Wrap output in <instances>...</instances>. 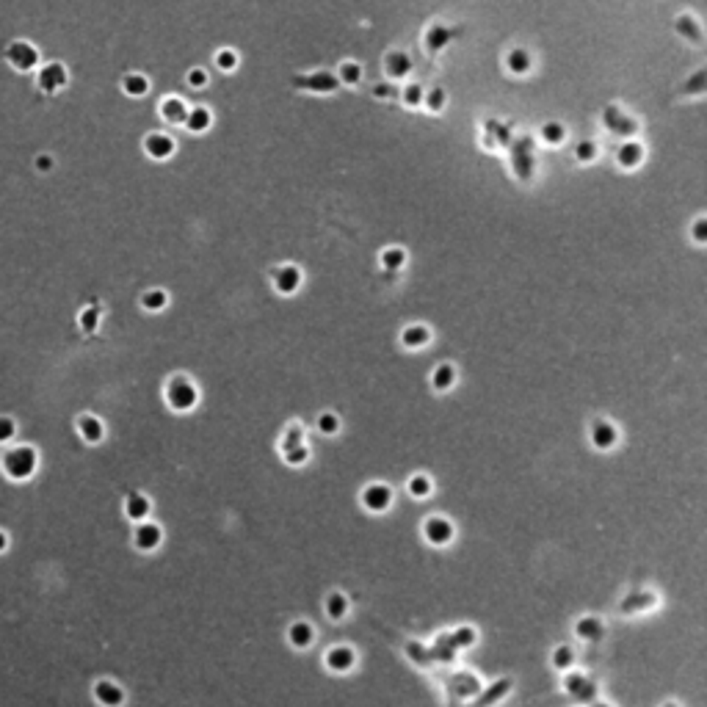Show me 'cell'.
<instances>
[{"mask_svg":"<svg viewBox=\"0 0 707 707\" xmlns=\"http://www.w3.org/2000/svg\"><path fill=\"white\" fill-rule=\"evenodd\" d=\"M0 467H3V476L8 481H31L39 470V450L34 445H8L0 456Z\"/></svg>","mask_w":707,"mask_h":707,"instance_id":"1","label":"cell"},{"mask_svg":"<svg viewBox=\"0 0 707 707\" xmlns=\"http://www.w3.org/2000/svg\"><path fill=\"white\" fill-rule=\"evenodd\" d=\"M3 58H6V64H8L14 72H20V75H31V72H36L39 64H42L39 47L34 42H28V39H14V42H8L6 44V50H3Z\"/></svg>","mask_w":707,"mask_h":707,"instance_id":"2","label":"cell"},{"mask_svg":"<svg viewBox=\"0 0 707 707\" xmlns=\"http://www.w3.org/2000/svg\"><path fill=\"white\" fill-rule=\"evenodd\" d=\"M166 400L175 412H188L196 406L199 400V390L196 384L188 379V376H175L169 384H166Z\"/></svg>","mask_w":707,"mask_h":707,"instance_id":"3","label":"cell"},{"mask_svg":"<svg viewBox=\"0 0 707 707\" xmlns=\"http://www.w3.org/2000/svg\"><path fill=\"white\" fill-rule=\"evenodd\" d=\"M69 83V72L61 61H47V64H39L36 69V86L42 88L44 94H58L64 91Z\"/></svg>","mask_w":707,"mask_h":707,"instance_id":"4","label":"cell"},{"mask_svg":"<svg viewBox=\"0 0 707 707\" xmlns=\"http://www.w3.org/2000/svg\"><path fill=\"white\" fill-rule=\"evenodd\" d=\"M161 541H163V530L161 525H155V523H138L135 530H133V544H135V550H141V553H152V550H158L161 547Z\"/></svg>","mask_w":707,"mask_h":707,"instance_id":"5","label":"cell"},{"mask_svg":"<svg viewBox=\"0 0 707 707\" xmlns=\"http://www.w3.org/2000/svg\"><path fill=\"white\" fill-rule=\"evenodd\" d=\"M362 506H365L368 511H376V514L387 511V509L393 506V489L387 484L365 486V489H362Z\"/></svg>","mask_w":707,"mask_h":707,"instance_id":"6","label":"cell"},{"mask_svg":"<svg viewBox=\"0 0 707 707\" xmlns=\"http://www.w3.org/2000/svg\"><path fill=\"white\" fill-rule=\"evenodd\" d=\"M91 694H94V702L102 707L125 705V688L119 682H114V680H97L94 688H91Z\"/></svg>","mask_w":707,"mask_h":707,"instance_id":"7","label":"cell"},{"mask_svg":"<svg viewBox=\"0 0 707 707\" xmlns=\"http://www.w3.org/2000/svg\"><path fill=\"white\" fill-rule=\"evenodd\" d=\"M175 138L169 135V133H149L147 138H144V152L149 155V158H155V161H166V158H172L175 155Z\"/></svg>","mask_w":707,"mask_h":707,"instance_id":"8","label":"cell"},{"mask_svg":"<svg viewBox=\"0 0 707 707\" xmlns=\"http://www.w3.org/2000/svg\"><path fill=\"white\" fill-rule=\"evenodd\" d=\"M423 536H426L429 544L445 547V544L453 541V525H450L445 517H429V520L423 523Z\"/></svg>","mask_w":707,"mask_h":707,"instance_id":"9","label":"cell"},{"mask_svg":"<svg viewBox=\"0 0 707 707\" xmlns=\"http://www.w3.org/2000/svg\"><path fill=\"white\" fill-rule=\"evenodd\" d=\"M299 285H302V268L299 265H279L276 271H274V288H276V293H282V296H290V293H296L299 290Z\"/></svg>","mask_w":707,"mask_h":707,"instance_id":"10","label":"cell"},{"mask_svg":"<svg viewBox=\"0 0 707 707\" xmlns=\"http://www.w3.org/2000/svg\"><path fill=\"white\" fill-rule=\"evenodd\" d=\"M75 429H78L81 440L88 442V445H100V442L105 440V426H102V420L97 415H81L78 423H75Z\"/></svg>","mask_w":707,"mask_h":707,"instance_id":"11","label":"cell"},{"mask_svg":"<svg viewBox=\"0 0 707 707\" xmlns=\"http://www.w3.org/2000/svg\"><path fill=\"white\" fill-rule=\"evenodd\" d=\"M354 663H356V652H354L351 647H332L329 652H326V666L332 668V671H337V674H346V671H351Z\"/></svg>","mask_w":707,"mask_h":707,"instance_id":"12","label":"cell"},{"mask_svg":"<svg viewBox=\"0 0 707 707\" xmlns=\"http://www.w3.org/2000/svg\"><path fill=\"white\" fill-rule=\"evenodd\" d=\"M149 511H152V503H149V497L144 492H130L125 497V514H128V520L144 523L149 517Z\"/></svg>","mask_w":707,"mask_h":707,"instance_id":"13","label":"cell"},{"mask_svg":"<svg viewBox=\"0 0 707 707\" xmlns=\"http://www.w3.org/2000/svg\"><path fill=\"white\" fill-rule=\"evenodd\" d=\"M591 442H594V447H600V450H611L619 442L617 426L608 423V420H597V423L591 426Z\"/></svg>","mask_w":707,"mask_h":707,"instance_id":"14","label":"cell"},{"mask_svg":"<svg viewBox=\"0 0 707 707\" xmlns=\"http://www.w3.org/2000/svg\"><path fill=\"white\" fill-rule=\"evenodd\" d=\"M605 125L611 130H617L619 135H635L638 133V122L633 116H627L624 111H617V108H605Z\"/></svg>","mask_w":707,"mask_h":707,"instance_id":"15","label":"cell"},{"mask_svg":"<svg viewBox=\"0 0 707 707\" xmlns=\"http://www.w3.org/2000/svg\"><path fill=\"white\" fill-rule=\"evenodd\" d=\"M429 340H431V332H429V326H423V323H412V326H406V329L400 332V343H403V349H409V351H417V349L429 346Z\"/></svg>","mask_w":707,"mask_h":707,"instance_id":"16","label":"cell"},{"mask_svg":"<svg viewBox=\"0 0 707 707\" xmlns=\"http://www.w3.org/2000/svg\"><path fill=\"white\" fill-rule=\"evenodd\" d=\"M644 161V147L638 141H624L617 149V163L621 169H635Z\"/></svg>","mask_w":707,"mask_h":707,"instance_id":"17","label":"cell"},{"mask_svg":"<svg viewBox=\"0 0 707 707\" xmlns=\"http://www.w3.org/2000/svg\"><path fill=\"white\" fill-rule=\"evenodd\" d=\"M384 67H387V75H390L393 81H400V78H406V75L412 72V61H409V55H406L403 50H393V53H387Z\"/></svg>","mask_w":707,"mask_h":707,"instance_id":"18","label":"cell"},{"mask_svg":"<svg viewBox=\"0 0 707 707\" xmlns=\"http://www.w3.org/2000/svg\"><path fill=\"white\" fill-rule=\"evenodd\" d=\"M312 638H315V630L309 621H293L288 627V641L296 647V649H307L312 647Z\"/></svg>","mask_w":707,"mask_h":707,"instance_id":"19","label":"cell"},{"mask_svg":"<svg viewBox=\"0 0 707 707\" xmlns=\"http://www.w3.org/2000/svg\"><path fill=\"white\" fill-rule=\"evenodd\" d=\"M161 116L169 122V125H185V116H188V108L180 97H166L161 102Z\"/></svg>","mask_w":707,"mask_h":707,"instance_id":"20","label":"cell"},{"mask_svg":"<svg viewBox=\"0 0 707 707\" xmlns=\"http://www.w3.org/2000/svg\"><path fill=\"white\" fill-rule=\"evenodd\" d=\"M506 67H509V72H514V75H528L530 67H533V55H530L525 47H514V50H509V55H506Z\"/></svg>","mask_w":707,"mask_h":707,"instance_id":"21","label":"cell"},{"mask_svg":"<svg viewBox=\"0 0 707 707\" xmlns=\"http://www.w3.org/2000/svg\"><path fill=\"white\" fill-rule=\"evenodd\" d=\"M574 635L580 638V641H597L600 635H602V621L594 617H583L577 624H574Z\"/></svg>","mask_w":707,"mask_h":707,"instance_id":"22","label":"cell"},{"mask_svg":"<svg viewBox=\"0 0 707 707\" xmlns=\"http://www.w3.org/2000/svg\"><path fill=\"white\" fill-rule=\"evenodd\" d=\"M213 125V114L210 108H191L188 116H185V128L191 133H205L208 128Z\"/></svg>","mask_w":707,"mask_h":707,"instance_id":"23","label":"cell"},{"mask_svg":"<svg viewBox=\"0 0 707 707\" xmlns=\"http://www.w3.org/2000/svg\"><path fill=\"white\" fill-rule=\"evenodd\" d=\"M166 304H169V293L163 288H149L141 293V307L147 312H161V309H166Z\"/></svg>","mask_w":707,"mask_h":707,"instance_id":"24","label":"cell"},{"mask_svg":"<svg viewBox=\"0 0 707 707\" xmlns=\"http://www.w3.org/2000/svg\"><path fill=\"white\" fill-rule=\"evenodd\" d=\"M677 31H680L688 42H694V44L702 42V22H699L696 17H691V14H682V17L677 20Z\"/></svg>","mask_w":707,"mask_h":707,"instance_id":"25","label":"cell"},{"mask_svg":"<svg viewBox=\"0 0 707 707\" xmlns=\"http://www.w3.org/2000/svg\"><path fill=\"white\" fill-rule=\"evenodd\" d=\"M122 91H125L128 97H144V94L149 91V81H147V75H141V72H130V75H125V78H122Z\"/></svg>","mask_w":707,"mask_h":707,"instance_id":"26","label":"cell"},{"mask_svg":"<svg viewBox=\"0 0 707 707\" xmlns=\"http://www.w3.org/2000/svg\"><path fill=\"white\" fill-rule=\"evenodd\" d=\"M326 614L335 619V621L346 619V614H349V597H346L343 591H332V594L326 597Z\"/></svg>","mask_w":707,"mask_h":707,"instance_id":"27","label":"cell"},{"mask_svg":"<svg viewBox=\"0 0 707 707\" xmlns=\"http://www.w3.org/2000/svg\"><path fill=\"white\" fill-rule=\"evenodd\" d=\"M447 42H450V31H447V25L434 22V25L426 31V44H429V50H431V53H440Z\"/></svg>","mask_w":707,"mask_h":707,"instance_id":"28","label":"cell"},{"mask_svg":"<svg viewBox=\"0 0 707 707\" xmlns=\"http://www.w3.org/2000/svg\"><path fill=\"white\" fill-rule=\"evenodd\" d=\"M431 384H434V390H450L453 384H456V370H453V365H440V368H434V376H431Z\"/></svg>","mask_w":707,"mask_h":707,"instance_id":"29","label":"cell"},{"mask_svg":"<svg viewBox=\"0 0 707 707\" xmlns=\"http://www.w3.org/2000/svg\"><path fill=\"white\" fill-rule=\"evenodd\" d=\"M100 318H102V309L97 307V304H91V307H83L81 309V315H78V326L91 335V332H97V326H100Z\"/></svg>","mask_w":707,"mask_h":707,"instance_id":"30","label":"cell"},{"mask_svg":"<svg viewBox=\"0 0 707 707\" xmlns=\"http://www.w3.org/2000/svg\"><path fill=\"white\" fill-rule=\"evenodd\" d=\"M597 155H600V144H597V141H588V138L577 141L574 158H577L580 163H591V161H597Z\"/></svg>","mask_w":707,"mask_h":707,"instance_id":"31","label":"cell"},{"mask_svg":"<svg viewBox=\"0 0 707 707\" xmlns=\"http://www.w3.org/2000/svg\"><path fill=\"white\" fill-rule=\"evenodd\" d=\"M359 78H362V67H359L356 61H346V64H340L337 83H343V86H354V83H359Z\"/></svg>","mask_w":707,"mask_h":707,"instance_id":"32","label":"cell"},{"mask_svg":"<svg viewBox=\"0 0 707 707\" xmlns=\"http://www.w3.org/2000/svg\"><path fill=\"white\" fill-rule=\"evenodd\" d=\"M403 263H406V252H403V249L390 246V249H384V252H382V265H384L387 271H400Z\"/></svg>","mask_w":707,"mask_h":707,"instance_id":"33","label":"cell"},{"mask_svg":"<svg viewBox=\"0 0 707 707\" xmlns=\"http://www.w3.org/2000/svg\"><path fill=\"white\" fill-rule=\"evenodd\" d=\"M431 492H434V486H431V478H429V476H412V478H409V494H412V497H420V500H423V497H429Z\"/></svg>","mask_w":707,"mask_h":707,"instance_id":"34","label":"cell"},{"mask_svg":"<svg viewBox=\"0 0 707 707\" xmlns=\"http://www.w3.org/2000/svg\"><path fill=\"white\" fill-rule=\"evenodd\" d=\"M572 663H574V649L572 647H556L553 649V666L556 668H561V671H570L572 668Z\"/></svg>","mask_w":707,"mask_h":707,"instance_id":"35","label":"cell"},{"mask_svg":"<svg viewBox=\"0 0 707 707\" xmlns=\"http://www.w3.org/2000/svg\"><path fill=\"white\" fill-rule=\"evenodd\" d=\"M541 138H544L547 144L558 147V144H564V138H567V130H564V125H558V122H547V125L541 128Z\"/></svg>","mask_w":707,"mask_h":707,"instance_id":"36","label":"cell"},{"mask_svg":"<svg viewBox=\"0 0 707 707\" xmlns=\"http://www.w3.org/2000/svg\"><path fill=\"white\" fill-rule=\"evenodd\" d=\"M423 86H417V83H409V86L400 91V100H403V105L406 108H420L423 105Z\"/></svg>","mask_w":707,"mask_h":707,"instance_id":"37","label":"cell"},{"mask_svg":"<svg viewBox=\"0 0 707 707\" xmlns=\"http://www.w3.org/2000/svg\"><path fill=\"white\" fill-rule=\"evenodd\" d=\"M318 431H321L323 437L337 434V431H340V420H337V415H335V412H323V415L318 417Z\"/></svg>","mask_w":707,"mask_h":707,"instance_id":"38","label":"cell"},{"mask_svg":"<svg viewBox=\"0 0 707 707\" xmlns=\"http://www.w3.org/2000/svg\"><path fill=\"white\" fill-rule=\"evenodd\" d=\"M445 102H447V97H445L442 88H431V91L423 94V105H426L431 114H440L442 108H445Z\"/></svg>","mask_w":707,"mask_h":707,"instance_id":"39","label":"cell"},{"mask_svg":"<svg viewBox=\"0 0 707 707\" xmlns=\"http://www.w3.org/2000/svg\"><path fill=\"white\" fill-rule=\"evenodd\" d=\"M307 86L312 88V91H335L337 78H332V75H326V72H318V75H309Z\"/></svg>","mask_w":707,"mask_h":707,"instance_id":"40","label":"cell"},{"mask_svg":"<svg viewBox=\"0 0 707 707\" xmlns=\"http://www.w3.org/2000/svg\"><path fill=\"white\" fill-rule=\"evenodd\" d=\"M572 696H574V702H580V705H591V702L597 699V685L586 677V680H583V685L574 691Z\"/></svg>","mask_w":707,"mask_h":707,"instance_id":"41","label":"cell"},{"mask_svg":"<svg viewBox=\"0 0 707 707\" xmlns=\"http://www.w3.org/2000/svg\"><path fill=\"white\" fill-rule=\"evenodd\" d=\"M17 437V420L8 415H0V445H8Z\"/></svg>","mask_w":707,"mask_h":707,"instance_id":"42","label":"cell"},{"mask_svg":"<svg viewBox=\"0 0 707 707\" xmlns=\"http://www.w3.org/2000/svg\"><path fill=\"white\" fill-rule=\"evenodd\" d=\"M216 64H219L221 69L232 72L238 67V53L235 50H221V53H216Z\"/></svg>","mask_w":707,"mask_h":707,"instance_id":"43","label":"cell"},{"mask_svg":"<svg viewBox=\"0 0 707 707\" xmlns=\"http://www.w3.org/2000/svg\"><path fill=\"white\" fill-rule=\"evenodd\" d=\"M307 456H309L307 445H296V447H288V450H285V459H288L290 464H302Z\"/></svg>","mask_w":707,"mask_h":707,"instance_id":"44","label":"cell"},{"mask_svg":"<svg viewBox=\"0 0 707 707\" xmlns=\"http://www.w3.org/2000/svg\"><path fill=\"white\" fill-rule=\"evenodd\" d=\"M453 638H456V647H470L473 638H476V630H473V627H459V630L453 633Z\"/></svg>","mask_w":707,"mask_h":707,"instance_id":"45","label":"cell"},{"mask_svg":"<svg viewBox=\"0 0 707 707\" xmlns=\"http://www.w3.org/2000/svg\"><path fill=\"white\" fill-rule=\"evenodd\" d=\"M188 86L191 88L208 86V72H205V69H199V67H194V69L188 72Z\"/></svg>","mask_w":707,"mask_h":707,"instance_id":"46","label":"cell"},{"mask_svg":"<svg viewBox=\"0 0 707 707\" xmlns=\"http://www.w3.org/2000/svg\"><path fill=\"white\" fill-rule=\"evenodd\" d=\"M34 169H36V172H42V175L53 172V169H55V158H53V155H47V152L36 155V161H34Z\"/></svg>","mask_w":707,"mask_h":707,"instance_id":"47","label":"cell"},{"mask_svg":"<svg viewBox=\"0 0 707 707\" xmlns=\"http://www.w3.org/2000/svg\"><path fill=\"white\" fill-rule=\"evenodd\" d=\"M583 680H586V674H567V680H564L567 694H574V691L583 685Z\"/></svg>","mask_w":707,"mask_h":707,"instance_id":"48","label":"cell"},{"mask_svg":"<svg viewBox=\"0 0 707 707\" xmlns=\"http://www.w3.org/2000/svg\"><path fill=\"white\" fill-rule=\"evenodd\" d=\"M705 219H696V227H694V241L696 243H705Z\"/></svg>","mask_w":707,"mask_h":707,"instance_id":"49","label":"cell"},{"mask_svg":"<svg viewBox=\"0 0 707 707\" xmlns=\"http://www.w3.org/2000/svg\"><path fill=\"white\" fill-rule=\"evenodd\" d=\"M8 550V533L0 528V553H6Z\"/></svg>","mask_w":707,"mask_h":707,"instance_id":"50","label":"cell"},{"mask_svg":"<svg viewBox=\"0 0 707 707\" xmlns=\"http://www.w3.org/2000/svg\"><path fill=\"white\" fill-rule=\"evenodd\" d=\"M586 707H611V705H605V702H597V699H594L591 705H586Z\"/></svg>","mask_w":707,"mask_h":707,"instance_id":"51","label":"cell"}]
</instances>
